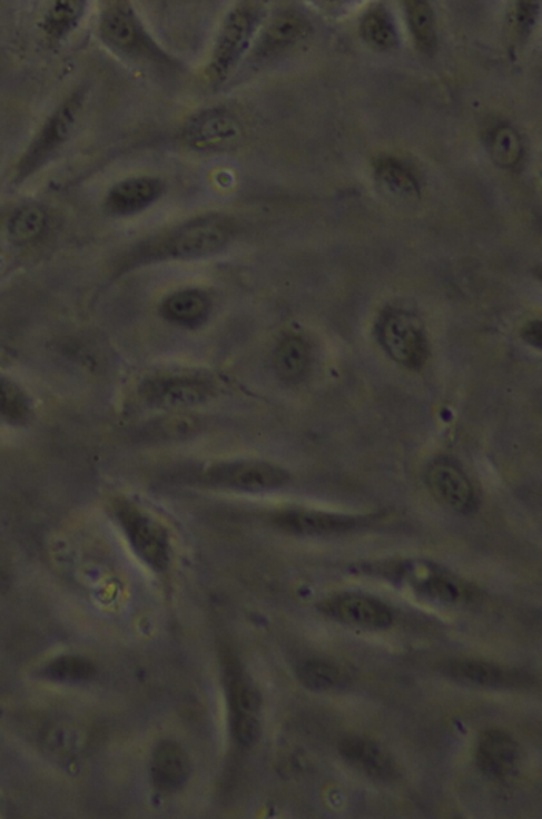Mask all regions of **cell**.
<instances>
[{
    "mask_svg": "<svg viewBox=\"0 0 542 819\" xmlns=\"http://www.w3.org/2000/svg\"><path fill=\"white\" fill-rule=\"evenodd\" d=\"M98 668L90 658L66 653L42 665L40 675L61 685H83L97 678Z\"/></svg>",
    "mask_w": 542,
    "mask_h": 819,
    "instance_id": "obj_23",
    "label": "cell"
},
{
    "mask_svg": "<svg viewBox=\"0 0 542 819\" xmlns=\"http://www.w3.org/2000/svg\"><path fill=\"white\" fill-rule=\"evenodd\" d=\"M111 511L139 561L154 573L167 572L171 562V543L165 526L127 499L114 500Z\"/></svg>",
    "mask_w": 542,
    "mask_h": 819,
    "instance_id": "obj_6",
    "label": "cell"
},
{
    "mask_svg": "<svg viewBox=\"0 0 542 819\" xmlns=\"http://www.w3.org/2000/svg\"><path fill=\"white\" fill-rule=\"evenodd\" d=\"M339 754L349 766L372 778V780L392 781L397 774L394 759L383 746L369 738L351 734L339 742Z\"/></svg>",
    "mask_w": 542,
    "mask_h": 819,
    "instance_id": "obj_16",
    "label": "cell"
},
{
    "mask_svg": "<svg viewBox=\"0 0 542 819\" xmlns=\"http://www.w3.org/2000/svg\"><path fill=\"white\" fill-rule=\"evenodd\" d=\"M273 522L282 532L298 536L343 535L366 525L365 517L314 510L282 511Z\"/></svg>",
    "mask_w": 542,
    "mask_h": 819,
    "instance_id": "obj_12",
    "label": "cell"
},
{
    "mask_svg": "<svg viewBox=\"0 0 542 819\" xmlns=\"http://www.w3.org/2000/svg\"><path fill=\"white\" fill-rule=\"evenodd\" d=\"M236 233L233 219L207 215L181 223L135 245L122 256L117 273L167 262H190L225 250Z\"/></svg>",
    "mask_w": 542,
    "mask_h": 819,
    "instance_id": "obj_1",
    "label": "cell"
},
{
    "mask_svg": "<svg viewBox=\"0 0 542 819\" xmlns=\"http://www.w3.org/2000/svg\"><path fill=\"white\" fill-rule=\"evenodd\" d=\"M215 383L205 373L160 372L138 384V396L146 407L160 412H188L215 396Z\"/></svg>",
    "mask_w": 542,
    "mask_h": 819,
    "instance_id": "obj_5",
    "label": "cell"
},
{
    "mask_svg": "<svg viewBox=\"0 0 542 819\" xmlns=\"http://www.w3.org/2000/svg\"><path fill=\"white\" fill-rule=\"evenodd\" d=\"M321 610L338 623L366 631H383L394 623V613L386 603L364 594L335 595L322 603Z\"/></svg>",
    "mask_w": 542,
    "mask_h": 819,
    "instance_id": "obj_11",
    "label": "cell"
},
{
    "mask_svg": "<svg viewBox=\"0 0 542 819\" xmlns=\"http://www.w3.org/2000/svg\"><path fill=\"white\" fill-rule=\"evenodd\" d=\"M311 364L309 345L299 336H285L274 351V371L280 382H302Z\"/></svg>",
    "mask_w": 542,
    "mask_h": 819,
    "instance_id": "obj_21",
    "label": "cell"
},
{
    "mask_svg": "<svg viewBox=\"0 0 542 819\" xmlns=\"http://www.w3.org/2000/svg\"><path fill=\"white\" fill-rule=\"evenodd\" d=\"M406 24L421 53L432 55L437 50V17L430 0H402Z\"/></svg>",
    "mask_w": 542,
    "mask_h": 819,
    "instance_id": "obj_22",
    "label": "cell"
},
{
    "mask_svg": "<svg viewBox=\"0 0 542 819\" xmlns=\"http://www.w3.org/2000/svg\"><path fill=\"white\" fill-rule=\"evenodd\" d=\"M204 484L242 493H265L290 482V473L269 461L240 460L214 464L203 474Z\"/></svg>",
    "mask_w": 542,
    "mask_h": 819,
    "instance_id": "obj_8",
    "label": "cell"
},
{
    "mask_svg": "<svg viewBox=\"0 0 542 819\" xmlns=\"http://www.w3.org/2000/svg\"><path fill=\"white\" fill-rule=\"evenodd\" d=\"M362 39L368 43L372 49L380 51L394 50L398 46V29L395 26L394 18L386 6L369 7L362 17L358 24Z\"/></svg>",
    "mask_w": 542,
    "mask_h": 819,
    "instance_id": "obj_24",
    "label": "cell"
},
{
    "mask_svg": "<svg viewBox=\"0 0 542 819\" xmlns=\"http://www.w3.org/2000/svg\"><path fill=\"white\" fill-rule=\"evenodd\" d=\"M486 148L493 162L501 168L519 166L523 157V141L518 128L507 122H496L486 134Z\"/></svg>",
    "mask_w": 542,
    "mask_h": 819,
    "instance_id": "obj_27",
    "label": "cell"
},
{
    "mask_svg": "<svg viewBox=\"0 0 542 819\" xmlns=\"http://www.w3.org/2000/svg\"><path fill=\"white\" fill-rule=\"evenodd\" d=\"M296 678L311 691H332L346 685V672L328 660L313 658L304 660L296 668Z\"/></svg>",
    "mask_w": 542,
    "mask_h": 819,
    "instance_id": "obj_28",
    "label": "cell"
},
{
    "mask_svg": "<svg viewBox=\"0 0 542 819\" xmlns=\"http://www.w3.org/2000/svg\"><path fill=\"white\" fill-rule=\"evenodd\" d=\"M270 0H237L223 18L211 47L205 77L210 86L226 83L250 53L259 28L269 14Z\"/></svg>",
    "mask_w": 542,
    "mask_h": 819,
    "instance_id": "obj_3",
    "label": "cell"
},
{
    "mask_svg": "<svg viewBox=\"0 0 542 819\" xmlns=\"http://www.w3.org/2000/svg\"><path fill=\"white\" fill-rule=\"evenodd\" d=\"M210 296L199 288H183L174 292L160 305V316L178 327L196 328L207 320L210 314Z\"/></svg>",
    "mask_w": 542,
    "mask_h": 819,
    "instance_id": "obj_20",
    "label": "cell"
},
{
    "mask_svg": "<svg viewBox=\"0 0 542 819\" xmlns=\"http://www.w3.org/2000/svg\"><path fill=\"white\" fill-rule=\"evenodd\" d=\"M230 731L237 744L252 748L262 738V722L258 716L230 717Z\"/></svg>",
    "mask_w": 542,
    "mask_h": 819,
    "instance_id": "obj_32",
    "label": "cell"
},
{
    "mask_svg": "<svg viewBox=\"0 0 542 819\" xmlns=\"http://www.w3.org/2000/svg\"><path fill=\"white\" fill-rule=\"evenodd\" d=\"M325 2H329V3H341V2H349V0H325Z\"/></svg>",
    "mask_w": 542,
    "mask_h": 819,
    "instance_id": "obj_35",
    "label": "cell"
},
{
    "mask_svg": "<svg viewBox=\"0 0 542 819\" xmlns=\"http://www.w3.org/2000/svg\"><path fill=\"white\" fill-rule=\"evenodd\" d=\"M426 484L432 495L443 506L456 512H467L474 504V489L466 474L449 461H435L426 473Z\"/></svg>",
    "mask_w": 542,
    "mask_h": 819,
    "instance_id": "obj_17",
    "label": "cell"
},
{
    "mask_svg": "<svg viewBox=\"0 0 542 819\" xmlns=\"http://www.w3.org/2000/svg\"><path fill=\"white\" fill-rule=\"evenodd\" d=\"M227 691H229L230 717L258 716L262 711V693L253 685L239 665L230 661L226 665Z\"/></svg>",
    "mask_w": 542,
    "mask_h": 819,
    "instance_id": "obj_26",
    "label": "cell"
},
{
    "mask_svg": "<svg viewBox=\"0 0 542 819\" xmlns=\"http://www.w3.org/2000/svg\"><path fill=\"white\" fill-rule=\"evenodd\" d=\"M164 191L162 179L154 175H135L112 185L102 205L106 214L112 217H135L152 207L162 197Z\"/></svg>",
    "mask_w": 542,
    "mask_h": 819,
    "instance_id": "obj_13",
    "label": "cell"
},
{
    "mask_svg": "<svg viewBox=\"0 0 542 819\" xmlns=\"http://www.w3.org/2000/svg\"><path fill=\"white\" fill-rule=\"evenodd\" d=\"M541 0H515L514 23L520 39H526L536 26Z\"/></svg>",
    "mask_w": 542,
    "mask_h": 819,
    "instance_id": "obj_33",
    "label": "cell"
},
{
    "mask_svg": "<svg viewBox=\"0 0 542 819\" xmlns=\"http://www.w3.org/2000/svg\"><path fill=\"white\" fill-rule=\"evenodd\" d=\"M87 98L89 87L79 86L58 102L14 164V185H21L26 179L35 177L72 140L86 112Z\"/></svg>",
    "mask_w": 542,
    "mask_h": 819,
    "instance_id": "obj_4",
    "label": "cell"
},
{
    "mask_svg": "<svg viewBox=\"0 0 542 819\" xmlns=\"http://www.w3.org/2000/svg\"><path fill=\"white\" fill-rule=\"evenodd\" d=\"M523 339H525V342L531 346L541 347V320L529 322V324L525 325V328H523Z\"/></svg>",
    "mask_w": 542,
    "mask_h": 819,
    "instance_id": "obj_34",
    "label": "cell"
},
{
    "mask_svg": "<svg viewBox=\"0 0 542 819\" xmlns=\"http://www.w3.org/2000/svg\"><path fill=\"white\" fill-rule=\"evenodd\" d=\"M95 36L106 50L130 63L149 66L159 71H178L183 68L181 61L154 38L130 0L106 3L98 14Z\"/></svg>",
    "mask_w": 542,
    "mask_h": 819,
    "instance_id": "obj_2",
    "label": "cell"
},
{
    "mask_svg": "<svg viewBox=\"0 0 542 819\" xmlns=\"http://www.w3.org/2000/svg\"><path fill=\"white\" fill-rule=\"evenodd\" d=\"M35 418L32 398L12 378L0 376V422L9 426L23 427Z\"/></svg>",
    "mask_w": 542,
    "mask_h": 819,
    "instance_id": "obj_25",
    "label": "cell"
},
{
    "mask_svg": "<svg viewBox=\"0 0 542 819\" xmlns=\"http://www.w3.org/2000/svg\"><path fill=\"white\" fill-rule=\"evenodd\" d=\"M381 346L387 356L408 368L423 367L427 358V342L423 328L406 313L384 314L378 325Z\"/></svg>",
    "mask_w": 542,
    "mask_h": 819,
    "instance_id": "obj_10",
    "label": "cell"
},
{
    "mask_svg": "<svg viewBox=\"0 0 542 819\" xmlns=\"http://www.w3.org/2000/svg\"><path fill=\"white\" fill-rule=\"evenodd\" d=\"M314 24L304 10L285 6L267 14L245 65L273 63L299 49L313 36Z\"/></svg>",
    "mask_w": 542,
    "mask_h": 819,
    "instance_id": "obj_7",
    "label": "cell"
},
{
    "mask_svg": "<svg viewBox=\"0 0 542 819\" xmlns=\"http://www.w3.org/2000/svg\"><path fill=\"white\" fill-rule=\"evenodd\" d=\"M199 430V420L185 412H174V415L165 416L160 422L154 424V434L160 435L167 441L190 437Z\"/></svg>",
    "mask_w": 542,
    "mask_h": 819,
    "instance_id": "obj_31",
    "label": "cell"
},
{
    "mask_svg": "<svg viewBox=\"0 0 542 819\" xmlns=\"http://www.w3.org/2000/svg\"><path fill=\"white\" fill-rule=\"evenodd\" d=\"M375 174L381 185L395 196L416 197L420 194V182L404 160L380 157L375 162Z\"/></svg>",
    "mask_w": 542,
    "mask_h": 819,
    "instance_id": "obj_29",
    "label": "cell"
},
{
    "mask_svg": "<svg viewBox=\"0 0 542 819\" xmlns=\"http://www.w3.org/2000/svg\"><path fill=\"white\" fill-rule=\"evenodd\" d=\"M91 0H50L39 28L51 43L71 38L89 13Z\"/></svg>",
    "mask_w": 542,
    "mask_h": 819,
    "instance_id": "obj_19",
    "label": "cell"
},
{
    "mask_svg": "<svg viewBox=\"0 0 542 819\" xmlns=\"http://www.w3.org/2000/svg\"><path fill=\"white\" fill-rule=\"evenodd\" d=\"M49 215L40 205H23L10 217L7 230L12 243L26 245L36 243L46 233Z\"/></svg>",
    "mask_w": 542,
    "mask_h": 819,
    "instance_id": "obj_30",
    "label": "cell"
},
{
    "mask_svg": "<svg viewBox=\"0 0 542 819\" xmlns=\"http://www.w3.org/2000/svg\"><path fill=\"white\" fill-rule=\"evenodd\" d=\"M183 141L197 152H226L244 141V126L236 112L225 106L204 109L186 120Z\"/></svg>",
    "mask_w": 542,
    "mask_h": 819,
    "instance_id": "obj_9",
    "label": "cell"
},
{
    "mask_svg": "<svg viewBox=\"0 0 542 819\" xmlns=\"http://www.w3.org/2000/svg\"><path fill=\"white\" fill-rule=\"evenodd\" d=\"M154 788L159 792L174 793L185 788L193 773V763L186 749L178 741L157 742L149 763Z\"/></svg>",
    "mask_w": 542,
    "mask_h": 819,
    "instance_id": "obj_15",
    "label": "cell"
},
{
    "mask_svg": "<svg viewBox=\"0 0 542 819\" xmlns=\"http://www.w3.org/2000/svg\"><path fill=\"white\" fill-rule=\"evenodd\" d=\"M441 668L443 674L454 682L483 687V689H505V687H518L523 683L522 674L507 671L497 664L486 663V661L454 658V660L445 661Z\"/></svg>",
    "mask_w": 542,
    "mask_h": 819,
    "instance_id": "obj_18",
    "label": "cell"
},
{
    "mask_svg": "<svg viewBox=\"0 0 542 819\" xmlns=\"http://www.w3.org/2000/svg\"><path fill=\"white\" fill-rule=\"evenodd\" d=\"M520 749L511 733L501 729L482 731L475 748V762L486 777L505 780L518 770Z\"/></svg>",
    "mask_w": 542,
    "mask_h": 819,
    "instance_id": "obj_14",
    "label": "cell"
}]
</instances>
